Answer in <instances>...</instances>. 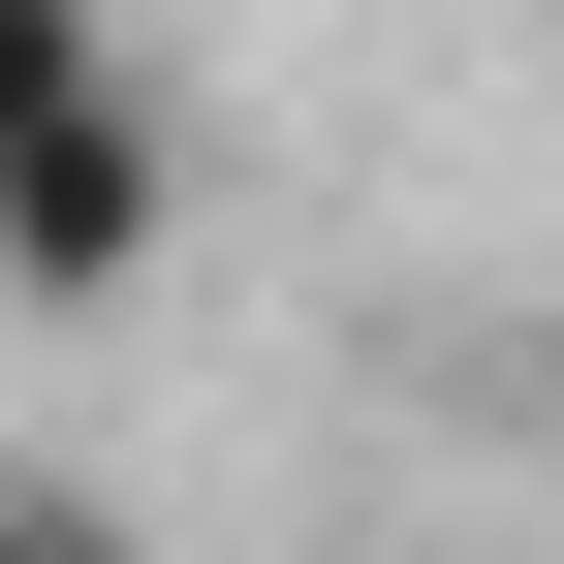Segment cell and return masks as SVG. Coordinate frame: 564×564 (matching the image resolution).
I'll list each match as a JSON object with an SVG mask.
<instances>
[{"mask_svg":"<svg viewBox=\"0 0 564 564\" xmlns=\"http://www.w3.org/2000/svg\"><path fill=\"white\" fill-rule=\"evenodd\" d=\"M158 251H188V95L158 63L63 95V126H0V314H126Z\"/></svg>","mask_w":564,"mask_h":564,"instance_id":"obj_1","label":"cell"},{"mask_svg":"<svg viewBox=\"0 0 564 564\" xmlns=\"http://www.w3.org/2000/svg\"><path fill=\"white\" fill-rule=\"evenodd\" d=\"M126 63H158L126 0H0V126H63V95H126Z\"/></svg>","mask_w":564,"mask_h":564,"instance_id":"obj_2","label":"cell"},{"mask_svg":"<svg viewBox=\"0 0 564 564\" xmlns=\"http://www.w3.org/2000/svg\"><path fill=\"white\" fill-rule=\"evenodd\" d=\"M0 564H158V533H126L95 470H0Z\"/></svg>","mask_w":564,"mask_h":564,"instance_id":"obj_3","label":"cell"}]
</instances>
